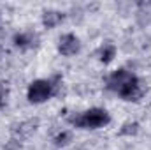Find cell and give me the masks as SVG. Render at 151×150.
I'll return each instance as SVG.
<instances>
[{
  "label": "cell",
  "instance_id": "cell-1",
  "mask_svg": "<svg viewBox=\"0 0 151 150\" xmlns=\"http://www.w3.org/2000/svg\"><path fill=\"white\" fill-rule=\"evenodd\" d=\"M69 122L74 127H77V129L93 131V129L106 127L111 122V115L106 111L104 108H90L86 111H81V113H77V115L69 117Z\"/></svg>",
  "mask_w": 151,
  "mask_h": 150
},
{
  "label": "cell",
  "instance_id": "cell-2",
  "mask_svg": "<svg viewBox=\"0 0 151 150\" xmlns=\"http://www.w3.org/2000/svg\"><path fill=\"white\" fill-rule=\"evenodd\" d=\"M55 83L51 79H35L28 85L27 88V99L32 104H40L46 103L53 94H55Z\"/></svg>",
  "mask_w": 151,
  "mask_h": 150
},
{
  "label": "cell",
  "instance_id": "cell-3",
  "mask_svg": "<svg viewBox=\"0 0 151 150\" xmlns=\"http://www.w3.org/2000/svg\"><path fill=\"white\" fill-rule=\"evenodd\" d=\"M144 94H146V85H144L137 76H135L128 85H125V87L118 92V95H119L123 101H128V103H137V101H141Z\"/></svg>",
  "mask_w": 151,
  "mask_h": 150
},
{
  "label": "cell",
  "instance_id": "cell-4",
  "mask_svg": "<svg viewBox=\"0 0 151 150\" xmlns=\"http://www.w3.org/2000/svg\"><path fill=\"white\" fill-rule=\"evenodd\" d=\"M81 50V41L74 34H63L58 39V51L63 57H72L76 53H79Z\"/></svg>",
  "mask_w": 151,
  "mask_h": 150
},
{
  "label": "cell",
  "instance_id": "cell-5",
  "mask_svg": "<svg viewBox=\"0 0 151 150\" xmlns=\"http://www.w3.org/2000/svg\"><path fill=\"white\" fill-rule=\"evenodd\" d=\"M134 78H135L134 73H130V71H127V69H118V71H114L113 74L107 78V88L118 94V92H119L125 85H128Z\"/></svg>",
  "mask_w": 151,
  "mask_h": 150
},
{
  "label": "cell",
  "instance_id": "cell-6",
  "mask_svg": "<svg viewBox=\"0 0 151 150\" xmlns=\"http://www.w3.org/2000/svg\"><path fill=\"white\" fill-rule=\"evenodd\" d=\"M63 20H65V14H63L62 11L49 9V11H44V12H42V25H44V28H47V30L58 27Z\"/></svg>",
  "mask_w": 151,
  "mask_h": 150
},
{
  "label": "cell",
  "instance_id": "cell-7",
  "mask_svg": "<svg viewBox=\"0 0 151 150\" xmlns=\"http://www.w3.org/2000/svg\"><path fill=\"white\" fill-rule=\"evenodd\" d=\"M12 42H14V46L19 48V50H28V48H32V46L37 44V36H35L34 32H30V30L18 32V34L14 36V39H12Z\"/></svg>",
  "mask_w": 151,
  "mask_h": 150
},
{
  "label": "cell",
  "instance_id": "cell-8",
  "mask_svg": "<svg viewBox=\"0 0 151 150\" xmlns=\"http://www.w3.org/2000/svg\"><path fill=\"white\" fill-rule=\"evenodd\" d=\"M114 57H116V46L113 42H104L102 48L99 50V60L102 64H109L114 60Z\"/></svg>",
  "mask_w": 151,
  "mask_h": 150
},
{
  "label": "cell",
  "instance_id": "cell-9",
  "mask_svg": "<svg viewBox=\"0 0 151 150\" xmlns=\"http://www.w3.org/2000/svg\"><path fill=\"white\" fill-rule=\"evenodd\" d=\"M139 133V124L137 122H125L119 129V134L121 136H134Z\"/></svg>",
  "mask_w": 151,
  "mask_h": 150
},
{
  "label": "cell",
  "instance_id": "cell-10",
  "mask_svg": "<svg viewBox=\"0 0 151 150\" xmlns=\"http://www.w3.org/2000/svg\"><path fill=\"white\" fill-rule=\"evenodd\" d=\"M55 145L56 147H65V145H69L70 141H72V134L69 133V131H62V133H58L56 136H55Z\"/></svg>",
  "mask_w": 151,
  "mask_h": 150
},
{
  "label": "cell",
  "instance_id": "cell-11",
  "mask_svg": "<svg viewBox=\"0 0 151 150\" xmlns=\"http://www.w3.org/2000/svg\"><path fill=\"white\" fill-rule=\"evenodd\" d=\"M7 94H9V90H7V83H0V110L5 106Z\"/></svg>",
  "mask_w": 151,
  "mask_h": 150
},
{
  "label": "cell",
  "instance_id": "cell-12",
  "mask_svg": "<svg viewBox=\"0 0 151 150\" xmlns=\"http://www.w3.org/2000/svg\"><path fill=\"white\" fill-rule=\"evenodd\" d=\"M0 20H2V14H0Z\"/></svg>",
  "mask_w": 151,
  "mask_h": 150
}]
</instances>
